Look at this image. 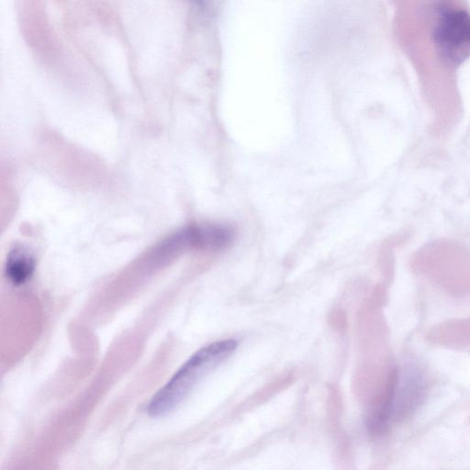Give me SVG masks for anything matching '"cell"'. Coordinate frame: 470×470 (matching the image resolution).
I'll return each mask as SVG.
<instances>
[{"label": "cell", "instance_id": "cell-1", "mask_svg": "<svg viewBox=\"0 0 470 470\" xmlns=\"http://www.w3.org/2000/svg\"><path fill=\"white\" fill-rule=\"evenodd\" d=\"M238 346L234 339L215 342L196 352L154 397L149 413L159 416L171 412L196 385L203 375L228 358Z\"/></svg>", "mask_w": 470, "mask_h": 470}, {"label": "cell", "instance_id": "cell-2", "mask_svg": "<svg viewBox=\"0 0 470 470\" xmlns=\"http://www.w3.org/2000/svg\"><path fill=\"white\" fill-rule=\"evenodd\" d=\"M433 39L440 57L452 66L470 56V14L453 5L438 9Z\"/></svg>", "mask_w": 470, "mask_h": 470}, {"label": "cell", "instance_id": "cell-3", "mask_svg": "<svg viewBox=\"0 0 470 470\" xmlns=\"http://www.w3.org/2000/svg\"><path fill=\"white\" fill-rule=\"evenodd\" d=\"M36 266L34 254L27 248L17 246L14 248L6 262V276L15 286H22L33 276Z\"/></svg>", "mask_w": 470, "mask_h": 470}]
</instances>
